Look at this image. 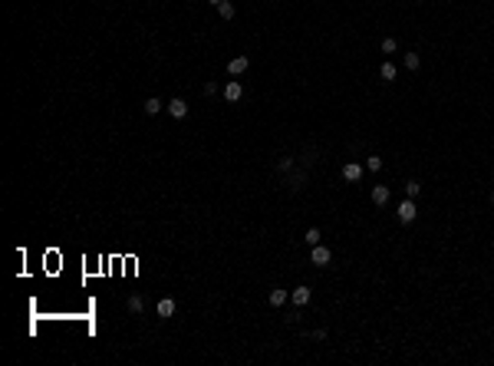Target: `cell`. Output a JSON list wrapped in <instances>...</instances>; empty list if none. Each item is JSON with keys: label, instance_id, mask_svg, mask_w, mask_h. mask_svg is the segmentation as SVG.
<instances>
[{"label": "cell", "instance_id": "6da1fadb", "mask_svg": "<svg viewBox=\"0 0 494 366\" xmlns=\"http://www.w3.org/2000/svg\"><path fill=\"white\" fill-rule=\"evenodd\" d=\"M395 218H399V221H402V224H412V221H415V218H418L415 198H406V201H402V205L395 208Z\"/></svg>", "mask_w": 494, "mask_h": 366}, {"label": "cell", "instance_id": "7a4b0ae2", "mask_svg": "<svg viewBox=\"0 0 494 366\" xmlns=\"http://www.w3.org/2000/svg\"><path fill=\"white\" fill-rule=\"evenodd\" d=\"M329 261H333V251H329V247H323V244H313V247H310V264L326 267Z\"/></svg>", "mask_w": 494, "mask_h": 366}, {"label": "cell", "instance_id": "3957f363", "mask_svg": "<svg viewBox=\"0 0 494 366\" xmlns=\"http://www.w3.org/2000/svg\"><path fill=\"white\" fill-rule=\"evenodd\" d=\"M165 109H168V116H172V119H185V116H188V102L175 96L172 102H165Z\"/></svg>", "mask_w": 494, "mask_h": 366}, {"label": "cell", "instance_id": "277c9868", "mask_svg": "<svg viewBox=\"0 0 494 366\" xmlns=\"http://www.w3.org/2000/svg\"><path fill=\"white\" fill-rule=\"evenodd\" d=\"M247 66H251V60H247V56H231V60H228V73H231V76L247 73Z\"/></svg>", "mask_w": 494, "mask_h": 366}, {"label": "cell", "instance_id": "5b68a950", "mask_svg": "<svg viewBox=\"0 0 494 366\" xmlns=\"http://www.w3.org/2000/svg\"><path fill=\"white\" fill-rule=\"evenodd\" d=\"M290 300H293L296 307H307V304H310V287H307V284L293 287V290H290Z\"/></svg>", "mask_w": 494, "mask_h": 366}, {"label": "cell", "instance_id": "8992f818", "mask_svg": "<svg viewBox=\"0 0 494 366\" xmlns=\"http://www.w3.org/2000/svg\"><path fill=\"white\" fill-rule=\"evenodd\" d=\"M392 201V188L389 185H376L373 188V205H389Z\"/></svg>", "mask_w": 494, "mask_h": 366}, {"label": "cell", "instance_id": "52a82bcc", "mask_svg": "<svg viewBox=\"0 0 494 366\" xmlns=\"http://www.w3.org/2000/svg\"><path fill=\"white\" fill-rule=\"evenodd\" d=\"M241 96H244V86L237 83V79H231L228 86H224V99H228V102H237Z\"/></svg>", "mask_w": 494, "mask_h": 366}, {"label": "cell", "instance_id": "ba28073f", "mask_svg": "<svg viewBox=\"0 0 494 366\" xmlns=\"http://www.w3.org/2000/svg\"><path fill=\"white\" fill-rule=\"evenodd\" d=\"M343 178H346V182H359V178H362V165H359V162H346V165H343Z\"/></svg>", "mask_w": 494, "mask_h": 366}, {"label": "cell", "instance_id": "9c48e42d", "mask_svg": "<svg viewBox=\"0 0 494 366\" xmlns=\"http://www.w3.org/2000/svg\"><path fill=\"white\" fill-rule=\"evenodd\" d=\"M155 310H158V317H162V320H168V317L175 313V300H172V297H162V300H158V307H155Z\"/></svg>", "mask_w": 494, "mask_h": 366}, {"label": "cell", "instance_id": "30bf717a", "mask_svg": "<svg viewBox=\"0 0 494 366\" xmlns=\"http://www.w3.org/2000/svg\"><path fill=\"white\" fill-rule=\"evenodd\" d=\"M267 300H270V307H284L287 300H290V294H287V290H280V287H274Z\"/></svg>", "mask_w": 494, "mask_h": 366}, {"label": "cell", "instance_id": "8fae6325", "mask_svg": "<svg viewBox=\"0 0 494 366\" xmlns=\"http://www.w3.org/2000/svg\"><path fill=\"white\" fill-rule=\"evenodd\" d=\"M142 109H145V116H158V112L165 109V102H158V99L152 96V99H145V106H142Z\"/></svg>", "mask_w": 494, "mask_h": 366}, {"label": "cell", "instance_id": "7c38bea8", "mask_svg": "<svg viewBox=\"0 0 494 366\" xmlns=\"http://www.w3.org/2000/svg\"><path fill=\"white\" fill-rule=\"evenodd\" d=\"M395 73H399V69H395V66H392V63H389V60H385V63H382V66H379V76H382V79H385V83H392V79H395Z\"/></svg>", "mask_w": 494, "mask_h": 366}, {"label": "cell", "instance_id": "4fadbf2b", "mask_svg": "<svg viewBox=\"0 0 494 366\" xmlns=\"http://www.w3.org/2000/svg\"><path fill=\"white\" fill-rule=\"evenodd\" d=\"M303 182H307V172H293V175H290V188H303Z\"/></svg>", "mask_w": 494, "mask_h": 366}, {"label": "cell", "instance_id": "5bb4252c", "mask_svg": "<svg viewBox=\"0 0 494 366\" xmlns=\"http://www.w3.org/2000/svg\"><path fill=\"white\" fill-rule=\"evenodd\" d=\"M218 13H221V17H224V20H231V17H234V13H237V10H234V3H231V0H224V3H221V7H218Z\"/></svg>", "mask_w": 494, "mask_h": 366}, {"label": "cell", "instance_id": "9a60e30c", "mask_svg": "<svg viewBox=\"0 0 494 366\" xmlns=\"http://www.w3.org/2000/svg\"><path fill=\"white\" fill-rule=\"evenodd\" d=\"M142 307H145L142 297H139V294H132V297H129V313H142Z\"/></svg>", "mask_w": 494, "mask_h": 366}, {"label": "cell", "instance_id": "2e32d148", "mask_svg": "<svg viewBox=\"0 0 494 366\" xmlns=\"http://www.w3.org/2000/svg\"><path fill=\"white\" fill-rule=\"evenodd\" d=\"M418 191H422V185H418L415 178H412V182H406V198H418Z\"/></svg>", "mask_w": 494, "mask_h": 366}, {"label": "cell", "instance_id": "e0dca14e", "mask_svg": "<svg viewBox=\"0 0 494 366\" xmlns=\"http://www.w3.org/2000/svg\"><path fill=\"white\" fill-rule=\"evenodd\" d=\"M422 66V60H418V53L412 50V53H406V69H418Z\"/></svg>", "mask_w": 494, "mask_h": 366}, {"label": "cell", "instance_id": "ac0fdd59", "mask_svg": "<svg viewBox=\"0 0 494 366\" xmlns=\"http://www.w3.org/2000/svg\"><path fill=\"white\" fill-rule=\"evenodd\" d=\"M320 241H323V234H320V228H310V231H307V244L313 247V244H320Z\"/></svg>", "mask_w": 494, "mask_h": 366}, {"label": "cell", "instance_id": "d6986e66", "mask_svg": "<svg viewBox=\"0 0 494 366\" xmlns=\"http://www.w3.org/2000/svg\"><path fill=\"white\" fill-rule=\"evenodd\" d=\"M366 168H369V172H379V168H382V158H379V155H369V158H366Z\"/></svg>", "mask_w": 494, "mask_h": 366}, {"label": "cell", "instance_id": "ffe728a7", "mask_svg": "<svg viewBox=\"0 0 494 366\" xmlns=\"http://www.w3.org/2000/svg\"><path fill=\"white\" fill-rule=\"evenodd\" d=\"M395 50H399V43H395L392 36H385L382 40V53H395Z\"/></svg>", "mask_w": 494, "mask_h": 366}, {"label": "cell", "instance_id": "44dd1931", "mask_svg": "<svg viewBox=\"0 0 494 366\" xmlns=\"http://www.w3.org/2000/svg\"><path fill=\"white\" fill-rule=\"evenodd\" d=\"M290 168H293V158H280V162H277V172H290Z\"/></svg>", "mask_w": 494, "mask_h": 366}, {"label": "cell", "instance_id": "7402d4cb", "mask_svg": "<svg viewBox=\"0 0 494 366\" xmlns=\"http://www.w3.org/2000/svg\"><path fill=\"white\" fill-rule=\"evenodd\" d=\"M218 92V83H204V96H214Z\"/></svg>", "mask_w": 494, "mask_h": 366}, {"label": "cell", "instance_id": "603a6c76", "mask_svg": "<svg viewBox=\"0 0 494 366\" xmlns=\"http://www.w3.org/2000/svg\"><path fill=\"white\" fill-rule=\"evenodd\" d=\"M208 3H211V7H221V3H224V0H208Z\"/></svg>", "mask_w": 494, "mask_h": 366}, {"label": "cell", "instance_id": "cb8c5ba5", "mask_svg": "<svg viewBox=\"0 0 494 366\" xmlns=\"http://www.w3.org/2000/svg\"><path fill=\"white\" fill-rule=\"evenodd\" d=\"M491 205H494V191H491Z\"/></svg>", "mask_w": 494, "mask_h": 366}]
</instances>
